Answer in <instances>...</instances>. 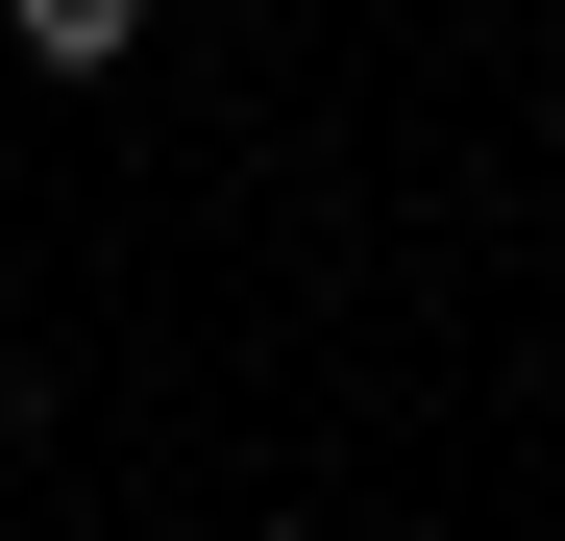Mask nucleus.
<instances>
[{
  "mask_svg": "<svg viewBox=\"0 0 565 541\" xmlns=\"http://www.w3.org/2000/svg\"><path fill=\"white\" fill-rule=\"evenodd\" d=\"M270 541H320V517H270Z\"/></svg>",
  "mask_w": 565,
  "mask_h": 541,
  "instance_id": "nucleus-2",
  "label": "nucleus"
},
{
  "mask_svg": "<svg viewBox=\"0 0 565 541\" xmlns=\"http://www.w3.org/2000/svg\"><path fill=\"white\" fill-rule=\"evenodd\" d=\"M0 25H25V74H124V50H148V0H0Z\"/></svg>",
  "mask_w": 565,
  "mask_h": 541,
  "instance_id": "nucleus-1",
  "label": "nucleus"
}]
</instances>
